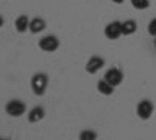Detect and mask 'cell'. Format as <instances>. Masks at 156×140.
<instances>
[{
	"mask_svg": "<svg viewBox=\"0 0 156 140\" xmlns=\"http://www.w3.org/2000/svg\"><path fill=\"white\" fill-rule=\"evenodd\" d=\"M137 31V23L133 19H128L125 22H122V34L123 36H131Z\"/></svg>",
	"mask_w": 156,
	"mask_h": 140,
	"instance_id": "7c38bea8",
	"label": "cell"
},
{
	"mask_svg": "<svg viewBox=\"0 0 156 140\" xmlns=\"http://www.w3.org/2000/svg\"><path fill=\"white\" fill-rule=\"evenodd\" d=\"M30 86H31V90H33L34 95L42 97L45 94V90H47V86H48V76H47V73H44V72L34 73L31 76Z\"/></svg>",
	"mask_w": 156,
	"mask_h": 140,
	"instance_id": "6da1fadb",
	"label": "cell"
},
{
	"mask_svg": "<svg viewBox=\"0 0 156 140\" xmlns=\"http://www.w3.org/2000/svg\"><path fill=\"white\" fill-rule=\"evenodd\" d=\"M129 2L136 9H147L150 6V0H129Z\"/></svg>",
	"mask_w": 156,
	"mask_h": 140,
	"instance_id": "5bb4252c",
	"label": "cell"
},
{
	"mask_svg": "<svg viewBox=\"0 0 156 140\" xmlns=\"http://www.w3.org/2000/svg\"><path fill=\"white\" fill-rule=\"evenodd\" d=\"M47 27V22L42 19V17H34V19H30V33L33 34H37V33H41L44 31Z\"/></svg>",
	"mask_w": 156,
	"mask_h": 140,
	"instance_id": "9c48e42d",
	"label": "cell"
},
{
	"mask_svg": "<svg viewBox=\"0 0 156 140\" xmlns=\"http://www.w3.org/2000/svg\"><path fill=\"white\" fill-rule=\"evenodd\" d=\"M147 30H148V34L156 36V17L150 20V23H148V28H147Z\"/></svg>",
	"mask_w": 156,
	"mask_h": 140,
	"instance_id": "9a60e30c",
	"label": "cell"
},
{
	"mask_svg": "<svg viewBox=\"0 0 156 140\" xmlns=\"http://www.w3.org/2000/svg\"><path fill=\"white\" fill-rule=\"evenodd\" d=\"M44 117H45V109L42 106H34L33 109L28 111V115H27L30 123H37V121H41Z\"/></svg>",
	"mask_w": 156,
	"mask_h": 140,
	"instance_id": "ba28073f",
	"label": "cell"
},
{
	"mask_svg": "<svg viewBox=\"0 0 156 140\" xmlns=\"http://www.w3.org/2000/svg\"><path fill=\"white\" fill-rule=\"evenodd\" d=\"M154 112V104L151 100H140L136 108V114L140 120H150Z\"/></svg>",
	"mask_w": 156,
	"mask_h": 140,
	"instance_id": "277c9868",
	"label": "cell"
},
{
	"mask_svg": "<svg viewBox=\"0 0 156 140\" xmlns=\"http://www.w3.org/2000/svg\"><path fill=\"white\" fill-rule=\"evenodd\" d=\"M14 25H16L17 33H25V31H28V30H30V19H28V16L20 14V16L16 19Z\"/></svg>",
	"mask_w": 156,
	"mask_h": 140,
	"instance_id": "30bf717a",
	"label": "cell"
},
{
	"mask_svg": "<svg viewBox=\"0 0 156 140\" xmlns=\"http://www.w3.org/2000/svg\"><path fill=\"white\" fill-rule=\"evenodd\" d=\"M114 86L112 84H109L105 78L103 80H100L98 83H97V90H98V94H101V95H106V97H109V95H112L114 94Z\"/></svg>",
	"mask_w": 156,
	"mask_h": 140,
	"instance_id": "8fae6325",
	"label": "cell"
},
{
	"mask_svg": "<svg viewBox=\"0 0 156 140\" xmlns=\"http://www.w3.org/2000/svg\"><path fill=\"white\" fill-rule=\"evenodd\" d=\"M39 48L45 53H53L59 48V39L55 34H47L39 39Z\"/></svg>",
	"mask_w": 156,
	"mask_h": 140,
	"instance_id": "3957f363",
	"label": "cell"
},
{
	"mask_svg": "<svg viewBox=\"0 0 156 140\" xmlns=\"http://www.w3.org/2000/svg\"><path fill=\"white\" fill-rule=\"evenodd\" d=\"M103 78H105L109 84H112L114 87H117V86H120L122 81H123V72L119 67H112V69L106 70V73H105Z\"/></svg>",
	"mask_w": 156,
	"mask_h": 140,
	"instance_id": "8992f818",
	"label": "cell"
},
{
	"mask_svg": "<svg viewBox=\"0 0 156 140\" xmlns=\"http://www.w3.org/2000/svg\"><path fill=\"white\" fill-rule=\"evenodd\" d=\"M3 25H5V19H3V16H2V14H0V28H2Z\"/></svg>",
	"mask_w": 156,
	"mask_h": 140,
	"instance_id": "2e32d148",
	"label": "cell"
},
{
	"mask_svg": "<svg viewBox=\"0 0 156 140\" xmlns=\"http://www.w3.org/2000/svg\"><path fill=\"white\" fill-rule=\"evenodd\" d=\"M105 36L109 41H115V39H119L120 36H123L122 34V22H119V20L109 22L105 27Z\"/></svg>",
	"mask_w": 156,
	"mask_h": 140,
	"instance_id": "5b68a950",
	"label": "cell"
},
{
	"mask_svg": "<svg viewBox=\"0 0 156 140\" xmlns=\"http://www.w3.org/2000/svg\"><path fill=\"white\" fill-rule=\"evenodd\" d=\"M112 2H114V3H117V5H119V3H123L125 0H112Z\"/></svg>",
	"mask_w": 156,
	"mask_h": 140,
	"instance_id": "e0dca14e",
	"label": "cell"
},
{
	"mask_svg": "<svg viewBox=\"0 0 156 140\" xmlns=\"http://www.w3.org/2000/svg\"><path fill=\"white\" fill-rule=\"evenodd\" d=\"M25 109H27L25 103H23L22 100H17V98L9 100L8 103L5 104V112L8 114L9 117H14V118L23 115V114H25Z\"/></svg>",
	"mask_w": 156,
	"mask_h": 140,
	"instance_id": "7a4b0ae2",
	"label": "cell"
},
{
	"mask_svg": "<svg viewBox=\"0 0 156 140\" xmlns=\"http://www.w3.org/2000/svg\"><path fill=\"white\" fill-rule=\"evenodd\" d=\"M103 66H105V59H103L101 56H90L86 62V72L89 75H95L100 69H103Z\"/></svg>",
	"mask_w": 156,
	"mask_h": 140,
	"instance_id": "52a82bcc",
	"label": "cell"
},
{
	"mask_svg": "<svg viewBox=\"0 0 156 140\" xmlns=\"http://www.w3.org/2000/svg\"><path fill=\"white\" fill-rule=\"evenodd\" d=\"M98 137V134L92 129H84L80 132V140H95Z\"/></svg>",
	"mask_w": 156,
	"mask_h": 140,
	"instance_id": "4fadbf2b",
	"label": "cell"
},
{
	"mask_svg": "<svg viewBox=\"0 0 156 140\" xmlns=\"http://www.w3.org/2000/svg\"><path fill=\"white\" fill-rule=\"evenodd\" d=\"M154 48H156V36H154Z\"/></svg>",
	"mask_w": 156,
	"mask_h": 140,
	"instance_id": "ac0fdd59",
	"label": "cell"
}]
</instances>
